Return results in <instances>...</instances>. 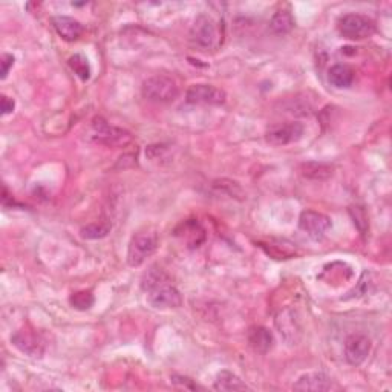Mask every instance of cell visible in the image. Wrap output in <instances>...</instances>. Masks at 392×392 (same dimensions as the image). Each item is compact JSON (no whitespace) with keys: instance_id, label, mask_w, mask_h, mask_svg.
<instances>
[{"instance_id":"6da1fadb","label":"cell","mask_w":392,"mask_h":392,"mask_svg":"<svg viewBox=\"0 0 392 392\" xmlns=\"http://www.w3.org/2000/svg\"><path fill=\"white\" fill-rule=\"evenodd\" d=\"M92 139L95 143L120 149L132 143V134L129 130L109 124L105 118L95 117L92 120Z\"/></svg>"},{"instance_id":"7a4b0ae2","label":"cell","mask_w":392,"mask_h":392,"mask_svg":"<svg viewBox=\"0 0 392 392\" xmlns=\"http://www.w3.org/2000/svg\"><path fill=\"white\" fill-rule=\"evenodd\" d=\"M142 94L147 101L170 103L178 97L180 90L176 81L172 77L158 74V76H153L144 80V83L142 86Z\"/></svg>"},{"instance_id":"3957f363","label":"cell","mask_w":392,"mask_h":392,"mask_svg":"<svg viewBox=\"0 0 392 392\" xmlns=\"http://www.w3.org/2000/svg\"><path fill=\"white\" fill-rule=\"evenodd\" d=\"M158 250V235L151 230L138 232L130 238L128 247V264L130 267H142Z\"/></svg>"},{"instance_id":"277c9868","label":"cell","mask_w":392,"mask_h":392,"mask_svg":"<svg viewBox=\"0 0 392 392\" xmlns=\"http://www.w3.org/2000/svg\"><path fill=\"white\" fill-rule=\"evenodd\" d=\"M190 40L194 45L201 49H214L221 43V33L218 24L210 16L201 14L194 22L190 29Z\"/></svg>"},{"instance_id":"5b68a950","label":"cell","mask_w":392,"mask_h":392,"mask_svg":"<svg viewBox=\"0 0 392 392\" xmlns=\"http://www.w3.org/2000/svg\"><path fill=\"white\" fill-rule=\"evenodd\" d=\"M337 29L340 35L348 40H364L374 35L375 24L366 16L351 12L339 19Z\"/></svg>"},{"instance_id":"8992f818","label":"cell","mask_w":392,"mask_h":392,"mask_svg":"<svg viewBox=\"0 0 392 392\" xmlns=\"http://www.w3.org/2000/svg\"><path fill=\"white\" fill-rule=\"evenodd\" d=\"M303 134H305V128L302 123L288 121L270 126L265 132V139L271 146H288L298 143Z\"/></svg>"},{"instance_id":"52a82bcc","label":"cell","mask_w":392,"mask_h":392,"mask_svg":"<svg viewBox=\"0 0 392 392\" xmlns=\"http://www.w3.org/2000/svg\"><path fill=\"white\" fill-rule=\"evenodd\" d=\"M11 343L28 357L42 359L45 354V343L31 328H20L11 336Z\"/></svg>"},{"instance_id":"ba28073f","label":"cell","mask_w":392,"mask_h":392,"mask_svg":"<svg viewBox=\"0 0 392 392\" xmlns=\"http://www.w3.org/2000/svg\"><path fill=\"white\" fill-rule=\"evenodd\" d=\"M186 100L190 105H203V106H221L227 100V94L213 85L199 83L189 87L186 94Z\"/></svg>"},{"instance_id":"9c48e42d","label":"cell","mask_w":392,"mask_h":392,"mask_svg":"<svg viewBox=\"0 0 392 392\" xmlns=\"http://www.w3.org/2000/svg\"><path fill=\"white\" fill-rule=\"evenodd\" d=\"M275 323L279 334L282 336V339L288 345L299 343V340L302 339V325L299 321V316L294 309L291 308L282 309V312L276 316Z\"/></svg>"},{"instance_id":"30bf717a","label":"cell","mask_w":392,"mask_h":392,"mask_svg":"<svg viewBox=\"0 0 392 392\" xmlns=\"http://www.w3.org/2000/svg\"><path fill=\"white\" fill-rule=\"evenodd\" d=\"M371 339L364 334H351L345 340V360L351 366H360L371 352Z\"/></svg>"},{"instance_id":"8fae6325","label":"cell","mask_w":392,"mask_h":392,"mask_svg":"<svg viewBox=\"0 0 392 392\" xmlns=\"http://www.w3.org/2000/svg\"><path fill=\"white\" fill-rule=\"evenodd\" d=\"M330 227L331 219L327 214L313 210H305L300 213L299 228L302 232H305L312 239H322L325 233L330 230Z\"/></svg>"},{"instance_id":"7c38bea8","label":"cell","mask_w":392,"mask_h":392,"mask_svg":"<svg viewBox=\"0 0 392 392\" xmlns=\"http://www.w3.org/2000/svg\"><path fill=\"white\" fill-rule=\"evenodd\" d=\"M147 302L155 309H173L182 305V298L172 284H166L147 293Z\"/></svg>"},{"instance_id":"4fadbf2b","label":"cell","mask_w":392,"mask_h":392,"mask_svg":"<svg viewBox=\"0 0 392 392\" xmlns=\"http://www.w3.org/2000/svg\"><path fill=\"white\" fill-rule=\"evenodd\" d=\"M294 391H331L334 389V382L331 380V377L325 373H308L300 375L296 383L293 384Z\"/></svg>"},{"instance_id":"5bb4252c","label":"cell","mask_w":392,"mask_h":392,"mask_svg":"<svg viewBox=\"0 0 392 392\" xmlns=\"http://www.w3.org/2000/svg\"><path fill=\"white\" fill-rule=\"evenodd\" d=\"M53 26L56 33L66 42H77L85 33V26L78 20L68 16L53 17Z\"/></svg>"},{"instance_id":"9a60e30c","label":"cell","mask_w":392,"mask_h":392,"mask_svg":"<svg viewBox=\"0 0 392 392\" xmlns=\"http://www.w3.org/2000/svg\"><path fill=\"white\" fill-rule=\"evenodd\" d=\"M247 339L251 350L257 354H267L275 343L271 331L265 327H251L247 332Z\"/></svg>"},{"instance_id":"2e32d148","label":"cell","mask_w":392,"mask_h":392,"mask_svg":"<svg viewBox=\"0 0 392 392\" xmlns=\"http://www.w3.org/2000/svg\"><path fill=\"white\" fill-rule=\"evenodd\" d=\"M356 78V72L348 65H334L331 66L328 71V81L331 86L337 87V90H348L354 83Z\"/></svg>"},{"instance_id":"e0dca14e","label":"cell","mask_w":392,"mask_h":392,"mask_svg":"<svg viewBox=\"0 0 392 392\" xmlns=\"http://www.w3.org/2000/svg\"><path fill=\"white\" fill-rule=\"evenodd\" d=\"M334 173V167L327 162L319 161H308L300 164V175L307 180L313 181H327Z\"/></svg>"},{"instance_id":"ac0fdd59","label":"cell","mask_w":392,"mask_h":392,"mask_svg":"<svg viewBox=\"0 0 392 392\" xmlns=\"http://www.w3.org/2000/svg\"><path fill=\"white\" fill-rule=\"evenodd\" d=\"M213 388L221 392H235V391H250L251 388L246 382H242L238 375L230 371H221L216 375Z\"/></svg>"},{"instance_id":"d6986e66","label":"cell","mask_w":392,"mask_h":392,"mask_svg":"<svg viewBox=\"0 0 392 392\" xmlns=\"http://www.w3.org/2000/svg\"><path fill=\"white\" fill-rule=\"evenodd\" d=\"M180 228H181L182 232L176 230V235L181 236L182 239H186L187 244H189V247L195 248V247L201 246V244L204 242V239H205V230L201 227V224L196 223V221L190 219V221H187V223L181 224Z\"/></svg>"},{"instance_id":"ffe728a7","label":"cell","mask_w":392,"mask_h":392,"mask_svg":"<svg viewBox=\"0 0 392 392\" xmlns=\"http://www.w3.org/2000/svg\"><path fill=\"white\" fill-rule=\"evenodd\" d=\"M172 284V280L167 276V273L157 267V265H152V267L144 271V275L142 278V290L144 293H151L155 288H158L161 285Z\"/></svg>"},{"instance_id":"44dd1931","label":"cell","mask_w":392,"mask_h":392,"mask_svg":"<svg viewBox=\"0 0 392 392\" xmlns=\"http://www.w3.org/2000/svg\"><path fill=\"white\" fill-rule=\"evenodd\" d=\"M270 28L271 31L278 35H284L293 31L294 28V17L290 11L279 10L275 12V16L270 20Z\"/></svg>"},{"instance_id":"7402d4cb","label":"cell","mask_w":392,"mask_h":392,"mask_svg":"<svg viewBox=\"0 0 392 392\" xmlns=\"http://www.w3.org/2000/svg\"><path fill=\"white\" fill-rule=\"evenodd\" d=\"M68 65L71 66V69L74 71V74L80 78V80H90L91 78V65L87 62V58L83 57L81 54H74L69 57Z\"/></svg>"},{"instance_id":"603a6c76","label":"cell","mask_w":392,"mask_h":392,"mask_svg":"<svg viewBox=\"0 0 392 392\" xmlns=\"http://www.w3.org/2000/svg\"><path fill=\"white\" fill-rule=\"evenodd\" d=\"M94 294L91 291H77L72 293L69 298V303L72 308L80 309V312H86L94 305Z\"/></svg>"},{"instance_id":"cb8c5ba5","label":"cell","mask_w":392,"mask_h":392,"mask_svg":"<svg viewBox=\"0 0 392 392\" xmlns=\"http://www.w3.org/2000/svg\"><path fill=\"white\" fill-rule=\"evenodd\" d=\"M110 232L109 224H90L80 230V235L83 239H101L106 238Z\"/></svg>"},{"instance_id":"d4e9b609","label":"cell","mask_w":392,"mask_h":392,"mask_svg":"<svg viewBox=\"0 0 392 392\" xmlns=\"http://www.w3.org/2000/svg\"><path fill=\"white\" fill-rule=\"evenodd\" d=\"M214 189H219L221 191H225L227 195H230L232 198H239L242 199V189L238 182L230 181V180H218L214 181Z\"/></svg>"},{"instance_id":"484cf974","label":"cell","mask_w":392,"mask_h":392,"mask_svg":"<svg viewBox=\"0 0 392 392\" xmlns=\"http://www.w3.org/2000/svg\"><path fill=\"white\" fill-rule=\"evenodd\" d=\"M170 380H172V383H175L176 386H181V388H186V389H191V391H196L199 389L198 384L189 379V377H182V375H172L170 377Z\"/></svg>"},{"instance_id":"4316f807","label":"cell","mask_w":392,"mask_h":392,"mask_svg":"<svg viewBox=\"0 0 392 392\" xmlns=\"http://www.w3.org/2000/svg\"><path fill=\"white\" fill-rule=\"evenodd\" d=\"M14 60H16V58H14V56H11V54H3L2 56V62H0V63H2V76H0V78L5 80L6 77H8L10 69L14 66Z\"/></svg>"},{"instance_id":"83f0119b","label":"cell","mask_w":392,"mask_h":392,"mask_svg":"<svg viewBox=\"0 0 392 392\" xmlns=\"http://www.w3.org/2000/svg\"><path fill=\"white\" fill-rule=\"evenodd\" d=\"M14 108H16V103H14L12 99L6 97V95H2V115H8L11 114Z\"/></svg>"}]
</instances>
